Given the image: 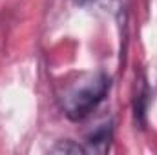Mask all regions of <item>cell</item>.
Here are the masks:
<instances>
[{
  "label": "cell",
  "mask_w": 157,
  "mask_h": 155,
  "mask_svg": "<svg viewBox=\"0 0 157 155\" xmlns=\"http://www.w3.org/2000/svg\"><path fill=\"white\" fill-rule=\"evenodd\" d=\"M146 97H148V88L146 86H143L141 88V91L137 93V100H135V117L137 119H141V117L144 115V110H146Z\"/></svg>",
  "instance_id": "obj_4"
},
{
  "label": "cell",
  "mask_w": 157,
  "mask_h": 155,
  "mask_svg": "<svg viewBox=\"0 0 157 155\" xmlns=\"http://www.w3.org/2000/svg\"><path fill=\"white\" fill-rule=\"evenodd\" d=\"M49 152L51 153H86V148L84 144H78L71 139H64V141H59Z\"/></svg>",
  "instance_id": "obj_3"
},
{
  "label": "cell",
  "mask_w": 157,
  "mask_h": 155,
  "mask_svg": "<svg viewBox=\"0 0 157 155\" xmlns=\"http://www.w3.org/2000/svg\"><path fill=\"white\" fill-rule=\"evenodd\" d=\"M110 86H112V78L102 71H97V73H91V75L80 78L78 82L68 88V91L64 93L60 100L64 115L75 122L84 120L106 99Z\"/></svg>",
  "instance_id": "obj_1"
},
{
  "label": "cell",
  "mask_w": 157,
  "mask_h": 155,
  "mask_svg": "<svg viewBox=\"0 0 157 155\" xmlns=\"http://www.w3.org/2000/svg\"><path fill=\"white\" fill-rule=\"evenodd\" d=\"M75 4H88V2H93V0H73Z\"/></svg>",
  "instance_id": "obj_5"
},
{
  "label": "cell",
  "mask_w": 157,
  "mask_h": 155,
  "mask_svg": "<svg viewBox=\"0 0 157 155\" xmlns=\"http://www.w3.org/2000/svg\"><path fill=\"white\" fill-rule=\"evenodd\" d=\"M112 139H113V126H112V122L99 124L93 131L88 133V137L84 141L86 153H106L110 150Z\"/></svg>",
  "instance_id": "obj_2"
}]
</instances>
